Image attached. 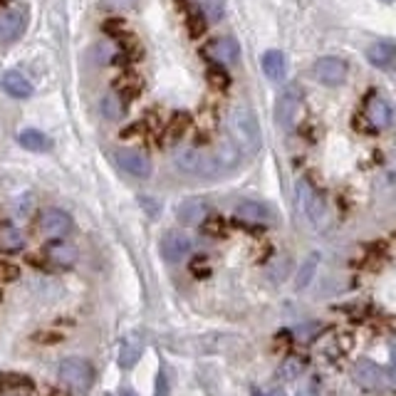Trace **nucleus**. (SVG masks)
<instances>
[{"label":"nucleus","mask_w":396,"mask_h":396,"mask_svg":"<svg viewBox=\"0 0 396 396\" xmlns=\"http://www.w3.org/2000/svg\"><path fill=\"white\" fill-rule=\"evenodd\" d=\"M191 248H193L191 238H188L186 233H181V230H169V233H164L162 258L166 260V263H181V260L191 253Z\"/></svg>","instance_id":"obj_11"},{"label":"nucleus","mask_w":396,"mask_h":396,"mask_svg":"<svg viewBox=\"0 0 396 396\" xmlns=\"http://www.w3.org/2000/svg\"><path fill=\"white\" fill-rule=\"evenodd\" d=\"M117 164L124 174L134 179H149L152 176V159L139 149H119Z\"/></svg>","instance_id":"obj_7"},{"label":"nucleus","mask_w":396,"mask_h":396,"mask_svg":"<svg viewBox=\"0 0 396 396\" xmlns=\"http://www.w3.org/2000/svg\"><path fill=\"white\" fill-rule=\"evenodd\" d=\"M268 396H285V394H283V392H280V389H275V392H270Z\"/></svg>","instance_id":"obj_39"},{"label":"nucleus","mask_w":396,"mask_h":396,"mask_svg":"<svg viewBox=\"0 0 396 396\" xmlns=\"http://www.w3.org/2000/svg\"><path fill=\"white\" fill-rule=\"evenodd\" d=\"M18 144L25 149V152H35V154H45L52 149V139L47 134L38 132V129H23L18 134Z\"/></svg>","instance_id":"obj_22"},{"label":"nucleus","mask_w":396,"mask_h":396,"mask_svg":"<svg viewBox=\"0 0 396 396\" xmlns=\"http://www.w3.org/2000/svg\"><path fill=\"white\" fill-rule=\"evenodd\" d=\"M0 3H3V0H0Z\"/></svg>","instance_id":"obj_43"},{"label":"nucleus","mask_w":396,"mask_h":396,"mask_svg":"<svg viewBox=\"0 0 396 396\" xmlns=\"http://www.w3.org/2000/svg\"><path fill=\"white\" fill-rule=\"evenodd\" d=\"M57 374L69 389H74V392H87V389L94 384L92 364H89L87 359H79V357L64 359V362L60 364Z\"/></svg>","instance_id":"obj_4"},{"label":"nucleus","mask_w":396,"mask_h":396,"mask_svg":"<svg viewBox=\"0 0 396 396\" xmlns=\"http://www.w3.org/2000/svg\"><path fill=\"white\" fill-rule=\"evenodd\" d=\"M208 213H210V205L203 198H186L176 208V218L181 225H200L208 218Z\"/></svg>","instance_id":"obj_13"},{"label":"nucleus","mask_w":396,"mask_h":396,"mask_svg":"<svg viewBox=\"0 0 396 396\" xmlns=\"http://www.w3.org/2000/svg\"><path fill=\"white\" fill-rule=\"evenodd\" d=\"M0 87L5 89V94H10V97H15V99H28V97H33V92H35L33 82H30L25 74L15 72V69H10V72H5L3 77H0Z\"/></svg>","instance_id":"obj_16"},{"label":"nucleus","mask_w":396,"mask_h":396,"mask_svg":"<svg viewBox=\"0 0 396 396\" xmlns=\"http://www.w3.org/2000/svg\"><path fill=\"white\" fill-rule=\"evenodd\" d=\"M45 258L55 268H72L77 263V248L72 243H64V240H52V243L45 248Z\"/></svg>","instance_id":"obj_14"},{"label":"nucleus","mask_w":396,"mask_h":396,"mask_svg":"<svg viewBox=\"0 0 396 396\" xmlns=\"http://www.w3.org/2000/svg\"><path fill=\"white\" fill-rule=\"evenodd\" d=\"M25 28H28V15H25V10L8 8L0 13V43L3 45H10L23 38Z\"/></svg>","instance_id":"obj_10"},{"label":"nucleus","mask_w":396,"mask_h":396,"mask_svg":"<svg viewBox=\"0 0 396 396\" xmlns=\"http://www.w3.org/2000/svg\"><path fill=\"white\" fill-rule=\"evenodd\" d=\"M215 157V164H218L220 171H230V169H235L240 164V159H243V152L238 149V144L230 142V139H225V142L218 144V149L213 152Z\"/></svg>","instance_id":"obj_21"},{"label":"nucleus","mask_w":396,"mask_h":396,"mask_svg":"<svg viewBox=\"0 0 396 396\" xmlns=\"http://www.w3.org/2000/svg\"><path fill=\"white\" fill-rule=\"evenodd\" d=\"M72 230V218L62 208H47L40 215V233L47 238H62Z\"/></svg>","instance_id":"obj_12"},{"label":"nucleus","mask_w":396,"mask_h":396,"mask_svg":"<svg viewBox=\"0 0 396 396\" xmlns=\"http://www.w3.org/2000/svg\"><path fill=\"white\" fill-rule=\"evenodd\" d=\"M285 67H288V62H285V55L280 52V50H268V52L263 55V72L268 79H273V82L283 79Z\"/></svg>","instance_id":"obj_24"},{"label":"nucleus","mask_w":396,"mask_h":396,"mask_svg":"<svg viewBox=\"0 0 396 396\" xmlns=\"http://www.w3.org/2000/svg\"><path fill=\"white\" fill-rule=\"evenodd\" d=\"M186 28H188V35H191V38H200V35L208 30V18H205V13L198 8V5L188 8V13H186Z\"/></svg>","instance_id":"obj_26"},{"label":"nucleus","mask_w":396,"mask_h":396,"mask_svg":"<svg viewBox=\"0 0 396 396\" xmlns=\"http://www.w3.org/2000/svg\"><path fill=\"white\" fill-rule=\"evenodd\" d=\"M300 372H302V362H298L295 357L285 359L283 367H280V377L283 379H295V377H300Z\"/></svg>","instance_id":"obj_30"},{"label":"nucleus","mask_w":396,"mask_h":396,"mask_svg":"<svg viewBox=\"0 0 396 396\" xmlns=\"http://www.w3.org/2000/svg\"><path fill=\"white\" fill-rule=\"evenodd\" d=\"M200 228H203V233L210 235V238H223L225 235V223L220 218H215V215L205 218L203 223H200Z\"/></svg>","instance_id":"obj_29"},{"label":"nucleus","mask_w":396,"mask_h":396,"mask_svg":"<svg viewBox=\"0 0 396 396\" xmlns=\"http://www.w3.org/2000/svg\"><path fill=\"white\" fill-rule=\"evenodd\" d=\"M144 352V337L137 332L127 334V337L122 339V347H119V364H122L124 369H132L134 364L139 362V357H142Z\"/></svg>","instance_id":"obj_18"},{"label":"nucleus","mask_w":396,"mask_h":396,"mask_svg":"<svg viewBox=\"0 0 396 396\" xmlns=\"http://www.w3.org/2000/svg\"><path fill=\"white\" fill-rule=\"evenodd\" d=\"M188 127H191V114H188V112L171 114V119H169L166 129H164V142H166V144H176L179 139H183V134L188 132Z\"/></svg>","instance_id":"obj_23"},{"label":"nucleus","mask_w":396,"mask_h":396,"mask_svg":"<svg viewBox=\"0 0 396 396\" xmlns=\"http://www.w3.org/2000/svg\"><path fill=\"white\" fill-rule=\"evenodd\" d=\"M387 3H392V0H387Z\"/></svg>","instance_id":"obj_42"},{"label":"nucleus","mask_w":396,"mask_h":396,"mask_svg":"<svg viewBox=\"0 0 396 396\" xmlns=\"http://www.w3.org/2000/svg\"><path fill=\"white\" fill-rule=\"evenodd\" d=\"M364 114H367V122L372 129H384L392 124V109H389V104L384 102L382 97H377V94L367 102V112Z\"/></svg>","instance_id":"obj_20"},{"label":"nucleus","mask_w":396,"mask_h":396,"mask_svg":"<svg viewBox=\"0 0 396 396\" xmlns=\"http://www.w3.org/2000/svg\"><path fill=\"white\" fill-rule=\"evenodd\" d=\"M20 278V270L15 268L13 263H5L0 260V283H13V280Z\"/></svg>","instance_id":"obj_32"},{"label":"nucleus","mask_w":396,"mask_h":396,"mask_svg":"<svg viewBox=\"0 0 396 396\" xmlns=\"http://www.w3.org/2000/svg\"><path fill=\"white\" fill-rule=\"evenodd\" d=\"M367 60L379 69H394L396 67V45L389 40H377L367 47Z\"/></svg>","instance_id":"obj_15"},{"label":"nucleus","mask_w":396,"mask_h":396,"mask_svg":"<svg viewBox=\"0 0 396 396\" xmlns=\"http://www.w3.org/2000/svg\"><path fill=\"white\" fill-rule=\"evenodd\" d=\"M250 396H268V394H265V392H260L258 387H253V389H250Z\"/></svg>","instance_id":"obj_38"},{"label":"nucleus","mask_w":396,"mask_h":396,"mask_svg":"<svg viewBox=\"0 0 396 396\" xmlns=\"http://www.w3.org/2000/svg\"><path fill=\"white\" fill-rule=\"evenodd\" d=\"M122 396H134V394H132V392H124Z\"/></svg>","instance_id":"obj_40"},{"label":"nucleus","mask_w":396,"mask_h":396,"mask_svg":"<svg viewBox=\"0 0 396 396\" xmlns=\"http://www.w3.org/2000/svg\"><path fill=\"white\" fill-rule=\"evenodd\" d=\"M0 387L3 389H13V387H33V382H30L28 377H23V374H5L3 379H0Z\"/></svg>","instance_id":"obj_31"},{"label":"nucleus","mask_w":396,"mask_h":396,"mask_svg":"<svg viewBox=\"0 0 396 396\" xmlns=\"http://www.w3.org/2000/svg\"><path fill=\"white\" fill-rule=\"evenodd\" d=\"M235 215L240 220H248V223H268V220H273V210L265 203H260V200H240L238 208H235Z\"/></svg>","instance_id":"obj_19"},{"label":"nucleus","mask_w":396,"mask_h":396,"mask_svg":"<svg viewBox=\"0 0 396 396\" xmlns=\"http://www.w3.org/2000/svg\"><path fill=\"white\" fill-rule=\"evenodd\" d=\"M203 52L208 55L213 62L218 64H235L240 57V45L235 38H230V35H223V38H213L210 43H205Z\"/></svg>","instance_id":"obj_9"},{"label":"nucleus","mask_w":396,"mask_h":396,"mask_svg":"<svg viewBox=\"0 0 396 396\" xmlns=\"http://www.w3.org/2000/svg\"><path fill=\"white\" fill-rule=\"evenodd\" d=\"M298 205L305 213V218L312 225H317V228H324V225H327L329 205L322 193H319L307 179H300L298 181Z\"/></svg>","instance_id":"obj_2"},{"label":"nucleus","mask_w":396,"mask_h":396,"mask_svg":"<svg viewBox=\"0 0 396 396\" xmlns=\"http://www.w3.org/2000/svg\"><path fill=\"white\" fill-rule=\"evenodd\" d=\"M205 79H208V84L213 89H218V92H223V89L230 87V72L223 67V64H210L208 72H205Z\"/></svg>","instance_id":"obj_27"},{"label":"nucleus","mask_w":396,"mask_h":396,"mask_svg":"<svg viewBox=\"0 0 396 396\" xmlns=\"http://www.w3.org/2000/svg\"><path fill=\"white\" fill-rule=\"evenodd\" d=\"M193 273H196L198 278H203V275H208V268H205V263H203V260H198V263L193 265Z\"/></svg>","instance_id":"obj_36"},{"label":"nucleus","mask_w":396,"mask_h":396,"mask_svg":"<svg viewBox=\"0 0 396 396\" xmlns=\"http://www.w3.org/2000/svg\"><path fill=\"white\" fill-rule=\"evenodd\" d=\"M45 396H67V392H64V389H57V387H50L47 392H45Z\"/></svg>","instance_id":"obj_37"},{"label":"nucleus","mask_w":396,"mask_h":396,"mask_svg":"<svg viewBox=\"0 0 396 396\" xmlns=\"http://www.w3.org/2000/svg\"><path fill=\"white\" fill-rule=\"evenodd\" d=\"M354 379H357V384L362 389H367V392L372 394H389L394 389V382L392 377L387 374V369L379 367L377 362H372V359H357L354 362Z\"/></svg>","instance_id":"obj_3"},{"label":"nucleus","mask_w":396,"mask_h":396,"mask_svg":"<svg viewBox=\"0 0 396 396\" xmlns=\"http://www.w3.org/2000/svg\"><path fill=\"white\" fill-rule=\"evenodd\" d=\"M317 265H319V253H312V255H310V258L302 263V268H300L298 280H295V288H298V290H305V288H307L310 280L315 278V270H317Z\"/></svg>","instance_id":"obj_28"},{"label":"nucleus","mask_w":396,"mask_h":396,"mask_svg":"<svg viewBox=\"0 0 396 396\" xmlns=\"http://www.w3.org/2000/svg\"><path fill=\"white\" fill-rule=\"evenodd\" d=\"M347 72L349 67L342 57H319L312 67L315 79L319 84H324V87H339V84H344Z\"/></svg>","instance_id":"obj_6"},{"label":"nucleus","mask_w":396,"mask_h":396,"mask_svg":"<svg viewBox=\"0 0 396 396\" xmlns=\"http://www.w3.org/2000/svg\"><path fill=\"white\" fill-rule=\"evenodd\" d=\"M174 162L183 174H191V176H210V174L220 171L213 154L200 152V149H183V152L176 154Z\"/></svg>","instance_id":"obj_5"},{"label":"nucleus","mask_w":396,"mask_h":396,"mask_svg":"<svg viewBox=\"0 0 396 396\" xmlns=\"http://www.w3.org/2000/svg\"><path fill=\"white\" fill-rule=\"evenodd\" d=\"M127 112V99L114 89V92H107L102 97V117L109 119V122H117V119L124 117Z\"/></svg>","instance_id":"obj_25"},{"label":"nucleus","mask_w":396,"mask_h":396,"mask_svg":"<svg viewBox=\"0 0 396 396\" xmlns=\"http://www.w3.org/2000/svg\"><path fill=\"white\" fill-rule=\"evenodd\" d=\"M139 200H142V205H147V208H149V215H157V213H159V205H157V200H152V198H147V196H144V198H139Z\"/></svg>","instance_id":"obj_34"},{"label":"nucleus","mask_w":396,"mask_h":396,"mask_svg":"<svg viewBox=\"0 0 396 396\" xmlns=\"http://www.w3.org/2000/svg\"><path fill=\"white\" fill-rule=\"evenodd\" d=\"M166 392H169L166 377H164V374H159V379H157V396H166Z\"/></svg>","instance_id":"obj_33"},{"label":"nucleus","mask_w":396,"mask_h":396,"mask_svg":"<svg viewBox=\"0 0 396 396\" xmlns=\"http://www.w3.org/2000/svg\"><path fill=\"white\" fill-rule=\"evenodd\" d=\"M228 127H230V137L238 144L240 152L243 154L258 152L260 144H263V137H260V124H258V117L253 114V109L235 107L233 112H230Z\"/></svg>","instance_id":"obj_1"},{"label":"nucleus","mask_w":396,"mask_h":396,"mask_svg":"<svg viewBox=\"0 0 396 396\" xmlns=\"http://www.w3.org/2000/svg\"><path fill=\"white\" fill-rule=\"evenodd\" d=\"M104 3L114 10H122V8H127V5H132V0H104Z\"/></svg>","instance_id":"obj_35"},{"label":"nucleus","mask_w":396,"mask_h":396,"mask_svg":"<svg viewBox=\"0 0 396 396\" xmlns=\"http://www.w3.org/2000/svg\"><path fill=\"white\" fill-rule=\"evenodd\" d=\"M300 104H302V92L298 87H285L278 97V104H275V119L283 129H290V124L295 122L300 112Z\"/></svg>","instance_id":"obj_8"},{"label":"nucleus","mask_w":396,"mask_h":396,"mask_svg":"<svg viewBox=\"0 0 396 396\" xmlns=\"http://www.w3.org/2000/svg\"><path fill=\"white\" fill-rule=\"evenodd\" d=\"M179 3H183V0H179Z\"/></svg>","instance_id":"obj_41"},{"label":"nucleus","mask_w":396,"mask_h":396,"mask_svg":"<svg viewBox=\"0 0 396 396\" xmlns=\"http://www.w3.org/2000/svg\"><path fill=\"white\" fill-rule=\"evenodd\" d=\"M23 248H25L23 230L15 223H10V220H0V253L13 255V253H20Z\"/></svg>","instance_id":"obj_17"}]
</instances>
